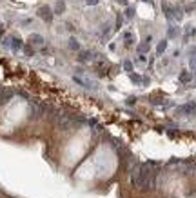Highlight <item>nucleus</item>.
I'll return each mask as SVG.
<instances>
[{
	"mask_svg": "<svg viewBox=\"0 0 196 198\" xmlns=\"http://www.w3.org/2000/svg\"><path fill=\"white\" fill-rule=\"evenodd\" d=\"M131 182L134 187L140 189H153L156 184V169H151L149 165H138L131 173Z\"/></svg>",
	"mask_w": 196,
	"mask_h": 198,
	"instance_id": "obj_1",
	"label": "nucleus"
},
{
	"mask_svg": "<svg viewBox=\"0 0 196 198\" xmlns=\"http://www.w3.org/2000/svg\"><path fill=\"white\" fill-rule=\"evenodd\" d=\"M38 17L44 18L46 22H51V20H53V13H51V9H49L47 6H44V7L38 9Z\"/></svg>",
	"mask_w": 196,
	"mask_h": 198,
	"instance_id": "obj_2",
	"label": "nucleus"
},
{
	"mask_svg": "<svg viewBox=\"0 0 196 198\" xmlns=\"http://www.w3.org/2000/svg\"><path fill=\"white\" fill-rule=\"evenodd\" d=\"M11 96H13V91L0 87V106H2V104H6L7 100H11Z\"/></svg>",
	"mask_w": 196,
	"mask_h": 198,
	"instance_id": "obj_3",
	"label": "nucleus"
},
{
	"mask_svg": "<svg viewBox=\"0 0 196 198\" xmlns=\"http://www.w3.org/2000/svg\"><path fill=\"white\" fill-rule=\"evenodd\" d=\"M165 47H167V40H162V42L158 44V55H164Z\"/></svg>",
	"mask_w": 196,
	"mask_h": 198,
	"instance_id": "obj_4",
	"label": "nucleus"
},
{
	"mask_svg": "<svg viewBox=\"0 0 196 198\" xmlns=\"http://www.w3.org/2000/svg\"><path fill=\"white\" fill-rule=\"evenodd\" d=\"M11 47H13V49H20V47H22V40H20V38H13Z\"/></svg>",
	"mask_w": 196,
	"mask_h": 198,
	"instance_id": "obj_5",
	"label": "nucleus"
},
{
	"mask_svg": "<svg viewBox=\"0 0 196 198\" xmlns=\"http://www.w3.org/2000/svg\"><path fill=\"white\" fill-rule=\"evenodd\" d=\"M31 42H33V44H44V38L40 37V35H33V37H31Z\"/></svg>",
	"mask_w": 196,
	"mask_h": 198,
	"instance_id": "obj_6",
	"label": "nucleus"
},
{
	"mask_svg": "<svg viewBox=\"0 0 196 198\" xmlns=\"http://www.w3.org/2000/svg\"><path fill=\"white\" fill-rule=\"evenodd\" d=\"M129 76H131V80H133L134 84H142V78H140L138 75H136V73H131Z\"/></svg>",
	"mask_w": 196,
	"mask_h": 198,
	"instance_id": "obj_7",
	"label": "nucleus"
},
{
	"mask_svg": "<svg viewBox=\"0 0 196 198\" xmlns=\"http://www.w3.org/2000/svg\"><path fill=\"white\" fill-rule=\"evenodd\" d=\"M69 46H71V47H75V49H78V47H80V44H78L75 38H71V40H69Z\"/></svg>",
	"mask_w": 196,
	"mask_h": 198,
	"instance_id": "obj_8",
	"label": "nucleus"
},
{
	"mask_svg": "<svg viewBox=\"0 0 196 198\" xmlns=\"http://www.w3.org/2000/svg\"><path fill=\"white\" fill-rule=\"evenodd\" d=\"M125 44H133V35H131V33L125 35Z\"/></svg>",
	"mask_w": 196,
	"mask_h": 198,
	"instance_id": "obj_9",
	"label": "nucleus"
},
{
	"mask_svg": "<svg viewBox=\"0 0 196 198\" xmlns=\"http://www.w3.org/2000/svg\"><path fill=\"white\" fill-rule=\"evenodd\" d=\"M125 15H127L129 18H131V17H134V7H127V13H125Z\"/></svg>",
	"mask_w": 196,
	"mask_h": 198,
	"instance_id": "obj_10",
	"label": "nucleus"
},
{
	"mask_svg": "<svg viewBox=\"0 0 196 198\" xmlns=\"http://www.w3.org/2000/svg\"><path fill=\"white\" fill-rule=\"evenodd\" d=\"M124 66H125V69H127V71H131V69H133V64H131L129 60H125V62H124Z\"/></svg>",
	"mask_w": 196,
	"mask_h": 198,
	"instance_id": "obj_11",
	"label": "nucleus"
},
{
	"mask_svg": "<svg viewBox=\"0 0 196 198\" xmlns=\"http://www.w3.org/2000/svg\"><path fill=\"white\" fill-rule=\"evenodd\" d=\"M56 11H58V13H62V11H64V2H60V4L56 6Z\"/></svg>",
	"mask_w": 196,
	"mask_h": 198,
	"instance_id": "obj_12",
	"label": "nucleus"
},
{
	"mask_svg": "<svg viewBox=\"0 0 196 198\" xmlns=\"http://www.w3.org/2000/svg\"><path fill=\"white\" fill-rule=\"evenodd\" d=\"M87 6H95V4H98V0H85Z\"/></svg>",
	"mask_w": 196,
	"mask_h": 198,
	"instance_id": "obj_13",
	"label": "nucleus"
},
{
	"mask_svg": "<svg viewBox=\"0 0 196 198\" xmlns=\"http://www.w3.org/2000/svg\"><path fill=\"white\" fill-rule=\"evenodd\" d=\"M116 2H118V4H122V6H125V4H127V0H116Z\"/></svg>",
	"mask_w": 196,
	"mask_h": 198,
	"instance_id": "obj_14",
	"label": "nucleus"
},
{
	"mask_svg": "<svg viewBox=\"0 0 196 198\" xmlns=\"http://www.w3.org/2000/svg\"><path fill=\"white\" fill-rule=\"evenodd\" d=\"M193 64H196V60H194V62H193Z\"/></svg>",
	"mask_w": 196,
	"mask_h": 198,
	"instance_id": "obj_15",
	"label": "nucleus"
}]
</instances>
